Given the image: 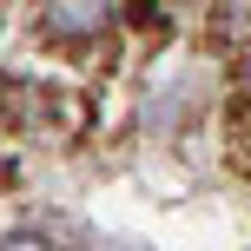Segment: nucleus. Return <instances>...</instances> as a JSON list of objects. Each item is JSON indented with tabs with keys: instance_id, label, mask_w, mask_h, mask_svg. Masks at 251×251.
<instances>
[{
	"instance_id": "7ed1b4c3",
	"label": "nucleus",
	"mask_w": 251,
	"mask_h": 251,
	"mask_svg": "<svg viewBox=\"0 0 251 251\" xmlns=\"http://www.w3.org/2000/svg\"><path fill=\"white\" fill-rule=\"evenodd\" d=\"M0 251H47V245H40V238H26V231H20V238H7Z\"/></svg>"
},
{
	"instance_id": "f03ea898",
	"label": "nucleus",
	"mask_w": 251,
	"mask_h": 251,
	"mask_svg": "<svg viewBox=\"0 0 251 251\" xmlns=\"http://www.w3.org/2000/svg\"><path fill=\"white\" fill-rule=\"evenodd\" d=\"M218 26L231 40H251V0H218Z\"/></svg>"
},
{
	"instance_id": "f257e3e1",
	"label": "nucleus",
	"mask_w": 251,
	"mask_h": 251,
	"mask_svg": "<svg viewBox=\"0 0 251 251\" xmlns=\"http://www.w3.org/2000/svg\"><path fill=\"white\" fill-rule=\"evenodd\" d=\"M113 20V0H47V33L53 40H93Z\"/></svg>"
}]
</instances>
